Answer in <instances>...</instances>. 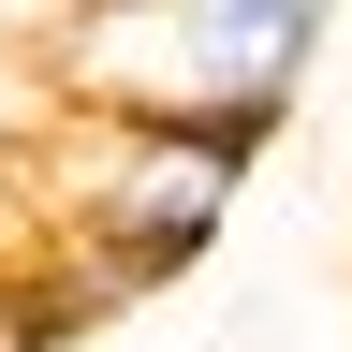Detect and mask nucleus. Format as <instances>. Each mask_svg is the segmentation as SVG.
<instances>
[{"label": "nucleus", "instance_id": "nucleus-1", "mask_svg": "<svg viewBox=\"0 0 352 352\" xmlns=\"http://www.w3.org/2000/svg\"><path fill=\"white\" fill-rule=\"evenodd\" d=\"M30 44L59 118L279 147V118L308 103V59H323V0H74Z\"/></svg>", "mask_w": 352, "mask_h": 352}, {"label": "nucleus", "instance_id": "nucleus-2", "mask_svg": "<svg viewBox=\"0 0 352 352\" xmlns=\"http://www.w3.org/2000/svg\"><path fill=\"white\" fill-rule=\"evenodd\" d=\"M250 162H264V147H235V132L59 118L44 162H30L44 235H59V279H74L88 308H132V294L191 279V264L220 250V220H235V191H250Z\"/></svg>", "mask_w": 352, "mask_h": 352}]
</instances>
